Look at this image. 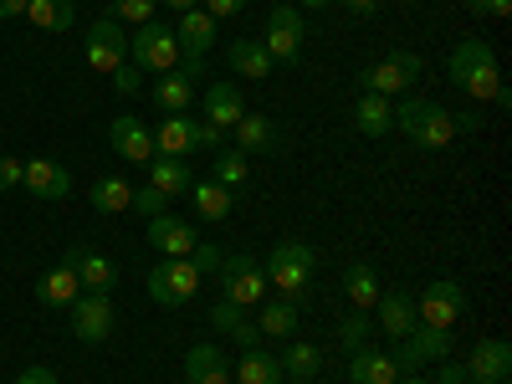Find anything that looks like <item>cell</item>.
Listing matches in <instances>:
<instances>
[{
    "label": "cell",
    "instance_id": "cell-1",
    "mask_svg": "<svg viewBox=\"0 0 512 384\" xmlns=\"http://www.w3.org/2000/svg\"><path fill=\"white\" fill-rule=\"evenodd\" d=\"M446 72H451V82L472 98V103H492V93L502 88V72H497V52L487 47L482 36H466L461 47L451 52V62H446Z\"/></svg>",
    "mask_w": 512,
    "mask_h": 384
},
{
    "label": "cell",
    "instance_id": "cell-2",
    "mask_svg": "<svg viewBox=\"0 0 512 384\" xmlns=\"http://www.w3.org/2000/svg\"><path fill=\"white\" fill-rule=\"evenodd\" d=\"M395 128L410 134L420 149H446L456 139V113H446L441 103H425V98H405L395 103Z\"/></svg>",
    "mask_w": 512,
    "mask_h": 384
},
{
    "label": "cell",
    "instance_id": "cell-3",
    "mask_svg": "<svg viewBox=\"0 0 512 384\" xmlns=\"http://www.w3.org/2000/svg\"><path fill=\"white\" fill-rule=\"evenodd\" d=\"M313 267H318V256H313V246L308 241H277V251L267 256V282H277V292L282 297H303L308 292V282H313Z\"/></svg>",
    "mask_w": 512,
    "mask_h": 384
},
{
    "label": "cell",
    "instance_id": "cell-4",
    "mask_svg": "<svg viewBox=\"0 0 512 384\" xmlns=\"http://www.w3.org/2000/svg\"><path fill=\"white\" fill-rule=\"evenodd\" d=\"M128 62L139 72H175L180 67V41H175V26H164L159 16L144 21L134 36H128Z\"/></svg>",
    "mask_w": 512,
    "mask_h": 384
},
{
    "label": "cell",
    "instance_id": "cell-5",
    "mask_svg": "<svg viewBox=\"0 0 512 384\" xmlns=\"http://www.w3.org/2000/svg\"><path fill=\"white\" fill-rule=\"evenodd\" d=\"M200 282H205V272L190 262V256H164V262L149 272L144 287H149V297L159 308H185L190 297L200 292Z\"/></svg>",
    "mask_w": 512,
    "mask_h": 384
},
{
    "label": "cell",
    "instance_id": "cell-6",
    "mask_svg": "<svg viewBox=\"0 0 512 384\" xmlns=\"http://www.w3.org/2000/svg\"><path fill=\"white\" fill-rule=\"evenodd\" d=\"M221 297L236 308H256V303H267V272L256 256L236 251V256H221Z\"/></svg>",
    "mask_w": 512,
    "mask_h": 384
},
{
    "label": "cell",
    "instance_id": "cell-7",
    "mask_svg": "<svg viewBox=\"0 0 512 384\" xmlns=\"http://www.w3.org/2000/svg\"><path fill=\"white\" fill-rule=\"evenodd\" d=\"M415 313H420V328H451L466 313V287L456 277H436L415 297Z\"/></svg>",
    "mask_w": 512,
    "mask_h": 384
},
{
    "label": "cell",
    "instance_id": "cell-8",
    "mask_svg": "<svg viewBox=\"0 0 512 384\" xmlns=\"http://www.w3.org/2000/svg\"><path fill=\"white\" fill-rule=\"evenodd\" d=\"M82 57H88L93 72H108V77H113V72L128 62V31H123L113 16H98L93 31H88V41H82Z\"/></svg>",
    "mask_w": 512,
    "mask_h": 384
},
{
    "label": "cell",
    "instance_id": "cell-9",
    "mask_svg": "<svg viewBox=\"0 0 512 384\" xmlns=\"http://www.w3.org/2000/svg\"><path fill=\"white\" fill-rule=\"evenodd\" d=\"M415 77H420V57H415V52H395V57L364 67V72H359V88H364V93H379V98H395V93L410 88Z\"/></svg>",
    "mask_w": 512,
    "mask_h": 384
},
{
    "label": "cell",
    "instance_id": "cell-10",
    "mask_svg": "<svg viewBox=\"0 0 512 384\" xmlns=\"http://www.w3.org/2000/svg\"><path fill=\"white\" fill-rule=\"evenodd\" d=\"M303 11L297 6H272V16H267V36H262V47H267V57L272 62H297L303 57Z\"/></svg>",
    "mask_w": 512,
    "mask_h": 384
},
{
    "label": "cell",
    "instance_id": "cell-11",
    "mask_svg": "<svg viewBox=\"0 0 512 384\" xmlns=\"http://www.w3.org/2000/svg\"><path fill=\"white\" fill-rule=\"evenodd\" d=\"M67 313H72V338L77 344H103V338L113 333V297L108 292H82Z\"/></svg>",
    "mask_w": 512,
    "mask_h": 384
},
{
    "label": "cell",
    "instance_id": "cell-12",
    "mask_svg": "<svg viewBox=\"0 0 512 384\" xmlns=\"http://www.w3.org/2000/svg\"><path fill=\"white\" fill-rule=\"evenodd\" d=\"M400 374H420V364L431 359H451V328H415L410 338H400V354H390Z\"/></svg>",
    "mask_w": 512,
    "mask_h": 384
},
{
    "label": "cell",
    "instance_id": "cell-13",
    "mask_svg": "<svg viewBox=\"0 0 512 384\" xmlns=\"http://www.w3.org/2000/svg\"><path fill=\"white\" fill-rule=\"evenodd\" d=\"M62 267L77 272L82 292H113V282H118V267L108 262L103 251H93L88 241H72V246L62 251Z\"/></svg>",
    "mask_w": 512,
    "mask_h": 384
},
{
    "label": "cell",
    "instance_id": "cell-14",
    "mask_svg": "<svg viewBox=\"0 0 512 384\" xmlns=\"http://www.w3.org/2000/svg\"><path fill=\"white\" fill-rule=\"evenodd\" d=\"M175 41H180V62H205V52L216 47V16L210 11H185L175 21Z\"/></svg>",
    "mask_w": 512,
    "mask_h": 384
},
{
    "label": "cell",
    "instance_id": "cell-15",
    "mask_svg": "<svg viewBox=\"0 0 512 384\" xmlns=\"http://www.w3.org/2000/svg\"><path fill=\"white\" fill-rule=\"evenodd\" d=\"M21 185H26L36 200H67V195H72V175H67L57 159H47V154H36V159L21 169Z\"/></svg>",
    "mask_w": 512,
    "mask_h": 384
},
{
    "label": "cell",
    "instance_id": "cell-16",
    "mask_svg": "<svg viewBox=\"0 0 512 384\" xmlns=\"http://www.w3.org/2000/svg\"><path fill=\"white\" fill-rule=\"evenodd\" d=\"M379 328L390 338H410L420 328V313H415V292L410 287H395V292H379Z\"/></svg>",
    "mask_w": 512,
    "mask_h": 384
},
{
    "label": "cell",
    "instance_id": "cell-17",
    "mask_svg": "<svg viewBox=\"0 0 512 384\" xmlns=\"http://www.w3.org/2000/svg\"><path fill=\"white\" fill-rule=\"evenodd\" d=\"M108 139H113V154H123L128 164H149L154 159V134L134 113H118L113 128H108Z\"/></svg>",
    "mask_w": 512,
    "mask_h": 384
},
{
    "label": "cell",
    "instance_id": "cell-18",
    "mask_svg": "<svg viewBox=\"0 0 512 384\" xmlns=\"http://www.w3.org/2000/svg\"><path fill=\"white\" fill-rule=\"evenodd\" d=\"M144 236H149V246H154L159 256H195V246H200V241H195V226L180 221V216H154Z\"/></svg>",
    "mask_w": 512,
    "mask_h": 384
},
{
    "label": "cell",
    "instance_id": "cell-19",
    "mask_svg": "<svg viewBox=\"0 0 512 384\" xmlns=\"http://www.w3.org/2000/svg\"><path fill=\"white\" fill-rule=\"evenodd\" d=\"M154 154H164V159L195 154V118L190 113H164V123L154 128Z\"/></svg>",
    "mask_w": 512,
    "mask_h": 384
},
{
    "label": "cell",
    "instance_id": "cell-20",
    "mask_svg": "<svg viewBox=\"0 0 512 384\" xmlns=\"http://www.w3.org/2000/svg\"><path fill=\"white\" fill-rule=\"evenodd\" d=\"M466 374H472L477 384H497L512 374V349L502 344V338H482V344L472 349V359H466Z\"/></svg>",
    "mask_w": 512,
    "mask_h": 384
},
{
    "label": "cell",
    "instance_id": "cell-21",
    "mask_svg": "<svg viewBox=\"0 0 512 384\" xmlns=\"http://www.w3.org/2000/svg\"><path fill=\"white\" fill-rule=\"evenodd\" d=\"M231 379V359L216 344H195L185 354V384H226Z\"/></svg>",
    "mask_w": 512,
    "mask_h": 384
},
{
    "label": "cell",
    "instance_id": "cell-22",
    "mask_svg": "<svg viewBox=\"0 0 512 384\" xmlns=\"http://www.w3.org/2000/svg\"><path fill=\"white\" fill-rule=\"evenodd\" d=\"M241 113H246V98L236 93V82H210L205 88V118L231 134V128L241 123Z\"/></svg>",
    "mask_w": 512,
    "mask_h": 384
},
{
    "label": "cell",
    "instance_id": "cell-23",
    "mask_svg": "<svg viewBox=\"0 0 512 384\" xmlns=\"http://www.w3.org/2000/svg\"><path fill=\"white\" fill-rule=\"evenodd\" d=\"M354 128L364 139H384L395 128V103L390 98H379V93H359L354 103Z\"/></svg>",
    "mask_w": 512,
    "mask_h": 384
},
{
    "label": "cell",
    "instance_id": "cell-24",
    "mask_svg": "<svg viewBox=\"0 0 512 384\" xmlns=\"http://www.w3.org/2000/svg\"><path fill=\"white\" fill-rule=\"evenodd\" d=\"M395 379H400V369L390 354H379L369 344L349 354V384H395Z\"/></svg>",
    "mask_w": 512,
    "mask_h": 384
},
{
    "label": "cell",
    "instance_id": "cell-25",
    "mask_svg": "<svg viewBox=\"0 0 512 384\" xmlns=\"http://www.w3.org/2000/svg\"><path fill=\"white\" fill-rule=\"evenodd\" d=\"M149 185H154L164 200H175V195H190L195 175H190V164H185V159H164V154H154V159H149Z\"/></svg>",
    "mask_w": 512,
    "mask_h": 384
},
{
    "label": "cell",
    "instance_id": "cell-26",
    "mask_svg": "<svg viewBox=\"0 0 512 384\" xmlns=\"http://www.w3.org/2000/svg\"><path fill=\"white\" fill-rule=\"evenodd\" d=\"M226 62H231V72H241V77H251V82H262V77L277 67V62L267 57V47H262V41H251V36H236V41H231Z\"/></svg>",
    "mask_w": 512,
    "mask_h": 384
},
{
    "label": "cell",
    "instance_id": "cell-27",
    "mask_svg": "<svg viewBox=\"0 0 512 384\" xmlns=\"http://www.w3.org/2000/svg\"><path fill=\"white\" fill-rule=\"evenodd\" d=\"M36 297H41L47 308H72L77 297H82V282H77V272H72V267H52V272H41Z\"/></svg>",
    "mask_w": 512,
    "mask_h": 384
},
{
    "label": "cell",
    "instance_id": "cell-28",
    "mask_svg": "<svg viewBox=\"0 0 512 384\" xmlns=\"http://www.w3.org/2000/svg\"><path fill=\"white\" fill-rule=\"evenodd\" d=\"M231 134H236V154H272L277 149V128L262 113H241V123Z\"/></svg>",
    "mask_w": 512,
    "mask_h": 384
},
{
    "label": "cell",
    "instance_id": "cell-29",
    "mask_svg": "<svg viewBox=\"0 0 512 384\" xmlns=\"http://www.w3.org/2000/svg\"><path fill=\"white\" fill-rule=\"evenodd\" d=\"M154 103H159L164 113H190V108H195V77H185V72H159Z\"/></svg>",
    "mask_w": 512,
    "mask_h": 384
},
{
    "label": "cell",
    "instance_id": "cell-30",
    "mask_svg": "<svg viewBox=\"0 0 512 384\" xmlns=\"http://www.w3.org/2000/svg\"><path fill=\"white\" fill-rule=\"evenodd\" d=\"M190 200H195V216L200 221H226L231 210H236V195L226 185H216V180H195L190 185Z\"/></svg>",
    "mask_w": 512,
    "mask_h": 384
},
{
    "label": "cell",
    "instance_id": "cell-31",
    "mask_svg": "<svg viewBox=\"0 0 512 384\" xmlns=\"http://www.w3.org/2000/svg\"><path fill=\"white\" fill-rule=\"evenodd\" d=\"M256 308H262V318H256L262 338H292L297 323H303V313H297L292 297H277V303H256Z\"/></svg>",
    "mask_w": 512,
    "mask_h": 384
},
{
    "label": "cell",
    "instance_id": "cell-32",
    "mask_svg": "<svg viewBox=\"0 0 512 384\" xmlns=\"http://www.w3.org/2000/svg\"><path fill=\"white\" fill-rule=\"evenodd\" d=\"M236 384H282V359L267 349H246L236 359Z\"/></svg>",
    "mask_w": 512,
    "mask_h": 384
},
{
    "label": "cell",
    "instance_id": "cell-33",
    "mask_svg": "<svg viewBox=\"0 0 512 384\" xmlns=\"http://www.w3.org/2000/svg\"><path fill=\"white\" fill-rule=\"evenodd\" d=\"M93 210H98V216H118V210H128V205H134V185H128V180H118V175H108V180H98L93 185Z\"/></svg>",
    "mask_w": 512,
    "mask_h": 384
},
{
    "label": "cell",
    "instance_id": "cell-34",
    "mask_svg": "<svg viewBox=\"0 0 512 384\" xmlns=\"http://www.w3.org/2000/svg\"><path fill=\"white\" fill-rule=\"evenodd\" d=\"M344 292H349V303H354L359 313H369V308L379 303V292H384V287H379V272L359 262V267H349V277H344Z\"/></svg>",
    "mask_w": 512,
    "mask_h": 384
},
{
    "label": "cell",
    "instance_id": "cell-35",
    "mask_svg": "<svg viewBox=\"0 0 512 384\" xmlns=\"http://www.w3.org/2000/svg\"><path fill=\"white\" fill-rule=\"evenodd\" d=\"M26 16L36 31H72V0H31Z\"/></svg>",
    "mask_w": 512,
    "mask_h": 384
},
{
    "label": "cell",
    "instance_id": "cell-36",
    "mask_svg": "<svg viewBox=\"0 0 512 384\" xmlns=\"http://www.w3.org/2000/svg\"><path fill=\"white\" fill-rule=\"evenodd\" d=\"M277 359H282V374H292V379H313L323 369V354L313 344H287Z\"/></svg>",
    "mask_w": 512,
    "mask_h": 384
},
{
    "label": "cell",
    "instance_id": "cell-37",
    "mask_svg": "<svg viewBox=\"0 0 512 384\" xmlns=\"http://www.w3.org/2000/svg\"><path fill=\"white\" fill-rule=\"evenodd\" d=\"M246 175H251V169H246V154H236V149H221L216 154V169H210V180H216V185H226L231 195L246 185Z\"/></svg>",
    "mask_w": 512,
    "mask_h": 384
},
{
    "label": "cell",
    "instance_id": "cell-38",
    "mask_svg": "<svg viewBox=\"0 0 512 384\" xmlns=\"http://www.w3.org/2000/svg\"><path fill=\"white\" fill-rule=\"evenodd\" d=\"M154 11H159V0H113L118 26H144V21H154Z\"/></svg>",
    "mask_w": 512,
    "mask_h": 384
},
{
    "label": "cell",
    "instance_id": "cell-39",
    "mask_svg": "<svg viewBox=\"0 0 512 384\" xmlns=\"http://www.w3.org/2000/svg\"><path fill=\"white\" fill-rule=\"evenodd\" d=\"M246 323V308H236V303H226V297H221V303L216 308H210V328H216V333H236Z\"/></svg>",
    "mask_w": 512,
    "mask_h": 384
},
{
    "label": "cell",
    "instance_id": "cell-40",
    "mask_svg": "<svg viewBox=\"0 0 512 384\" xmlns=\"http://www.w3.org/2000/svg\"><path fill=\"white\" fill-rule=\"evenodd\" d=\"M164 205H169V200H164L154 185H139V190H134V205H128V210H139L144 221H154V216H164Z\"/></svg>",
    "mask_w": 512,
    "mask_h": 384
},
{
    "label": "cell",
    "instance_id": "cell-41",
    "mask_svg": "<svg viewBox=\"0 0 512 384\" xmlns=\"http://www.w3.org/2000/svg\"><path fill=\"white\" fill-rule=\"evenodd\" d=\"M369 333H374V328H369V318H364V313H354L344 328H338V338H344V349H349V354L369 344Z\"/></svg>",
    "mask_w": 512,
    "mask_h": 384
},
{
    "label": "cell",
    "instance_id": "cell-42",
    "mask_svg": "<svg viewBox=\"0 0 512 384\" xmlns=\"http://www.w3.org/2000/svg\"><path fill=\"white\" fill-rule=\"evenodd\" d=\"M195 149H226V128H216L210 118H195Z\"/></svg>",
    "mask_w": 512,
    "mask_h": 384
},
{
    "label": "cell",
    "instance_id": "cell-43",
    "mask_svg": "<svg viewBox=\"0 0 512 384\" xmlns=\"http://www.w3.org/2000/svg\"><path fill=\"white\" fill-rule=\"evenodd\" d=\"M21 169H26V164H21L16 154H0V195L21 185Z\"/></svg>",
    "mask_w": 512,
    "mask_h": 384
},
{
    "label": "cell",
    "instance_id": "cell-44",
    "mask_svg": "<svg viewBox=\"0 0 512 384\" xmlns=\"http://www.w3.org/2000/svg\"><path fill=\"white\" fill-rule=\"evenodd\" d=\"M200 11H210V16H236V11H246V0H200Z\"/></svg>",
    "mask_w": 512,
    "mask_h": 384
},
{
    "label": "cell",
    "instance_id": "cell-45",
    "mask_svg": "<svg viewBox=\"0 0 512 384\" xmlns=\"http://www.w3.org/2000/svg\"><path fill=\"white\" fill-rule=\"evenodd\" d=\"M190 262H195L200 272H221V251H216V246H195Z\"/></svg>",
    "mask_w": 512,
    "mask_h": 384
},
{
    "label": "cell",
    "instance_id": "cell-46",
    "mask_svg": "<svg viewBox=\"0 0 512 384\" xmlns=\"http://www.w3.org/2000/svg\"><path fill=\"white\" fill-rule=\"evenodd\" d=\"M113 82H118V93H139V67L123 62V67L113 72Z\"/></svg>",
    "mask_w": 512,
    "mask_h": 384
},
{
    "label": "cell",
    "instance_id": "cell-47",
    "mask_svg": "<svg viewBox=\"0 0 512 384\" xmlns=\"http://www.w3.org/2000/svg\"><path fill=\"white\" fill-rule=\"evenodd\" d=\"M16 384H57V374H52L47 364H31V369L16 374Z\"/></svg>",
    "mask_w": 512,
    "mask_h": 384
},
{
    "label": "cell",
    "instance_id": "cell-48",
    "mask_svg": "<svg viewBox=\"0 0 512 384\" xmlns=\"http://www.w3.org/2000/svg\"><path fill=\"white\" fill-rule=\"evenodd\" d=\"M436 384H472V374H466V364H441V379Z\"/></svg>",
    "mask_w": 512,
    "mask_h": 384
},
{
    "label": "cell",
    "instance_id": "cell-49",
    "mask_svg": "<svg viewBox=\"0 0 512 384\" xmlns=\"http://www.w3.org/2000/svg\"><path fill=\"white\" fill-rule=\"evenodd\" d=\"M31 0H0V21H21Z\"/></svg>",
    "mask_w": 512,
    "mask_h": 384
},
{
    "label": "cell",
    "instance_id": "cell-50",
    "mask_svg": "<svg viewBox=\"0 0 512 384\" xmlns=\"http://www.w3.org/2000/svg\"><path fill=\"white\" fill-rule=\"evenodd\" d=\"M507 11H512V0H482V16H497V21H507Z\"/></svg>",
    "mask_w": 512,
    "mask_h": 384
},
{
    "label": "cell",
    "instance_id": "cell-51",
    "mask_svg": "<svg viewBox=\"0 0 512 384\" xmlns=\"http://www.w3.org/2000/svg\"><path fill=\"white\" fill-rule=\"evenodd\" d=\"M344 6H349L354 16H374V11H379V0H344Z\"/></svg>",
    "mask_w": 512,
    "mask_h": 384
},
{
    "label": "cell",
    "instance_id": "cell-52",
    "mask_svg": "<svg viewBox=\"0 0 512 384\" xmlns=\"http://www.w3.org/2000/svg\"><path fill=\"white\" fill-rule=\"evenodd\" d=\"M159 6H169V11H180V16H185V11H195V6H200V0H159Z\"/></svg>",
    "mask_w": 512,
    "mask_h": 384
},
{
    "label": "cell",
    "instance_id": "cell-53",
    "mask_svg": "<svg viewBox=\"0 0 512 384\" xmlns=\"http://www.w3.org/2000/svg\"><path fill=\"white\" fill-rule=\"evenodd\" d=\"M297 11H323V6H333V0H292Z\"/></svg>",
    "mask_w": 512,
    "mask_h": 384
},
{
    "label": "cell",
    "instance_id": "cell-54",
    "mask_svg": "<svg viewBox=\"0 0 512 384\" xmlns=\"http://www.w3.org/2000/svg\"><path fill=\"white\" fill-rule=\"evenodd\" d=\"M395 384H425V379H420V374H400Z\"/></svg>",
    "mask_w": 512,
    "mask_h": 384
},
{
    "label": "cell",
    "instance_id": "cell-55",
    "mask_svg": "<svg viewBox=\"0 0 512 384\" xmlns=\"http://www.w3.org/2000/svg\"><path fill=\"white\" fill-rule=\"evenodd\" d=\"M466 11H472V16H482V0H466Z\"/></svg>",
    "mask_w": 512,
    "mask_h": 384
},
{
    "label": "cell",
    "instance_id": "cell-56",
    "mask_svg": "<svg viewBox=\"0 0 512 384\" xmlns=\"http://www.w3.org/2000/svg\"><path fill=\"white\" fill-rule=\"evenodd\" d=\"M282 384H308V379H282Z\"/></svg>",
    "mask_w": 512,
    "mask_h": 384
},
{
    "label": "cell",
    "instance_id": "cell-57",
    "mask_svg": "<svg viewBox=\"0 0 512 384\" xmlns=\"http://www.w3.org/2000/svg\"><path fill=\"white\" fill-rule=\"evenodd\" d=\"M226 384H236V379H226Z\"/></svg>",
    "mask_w": 512,
    "mask_h": 384
},
{
    "label": "cell",
    "instance_id": "cell-58",
    "mask_svg": "<svg viewBox=\"0 0 512 384\" xmlns=\"http://www.w3.org/2000/svg\"><path fill=\"white\" fill-rule=\"evenodd\" d=\"M472 384H477V379H472Z\"/></svg>",
    "mask_w": 512,
    "mask_h": 384
}]
</instances>
